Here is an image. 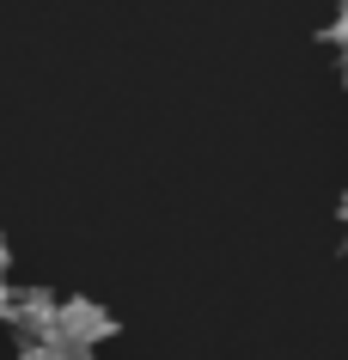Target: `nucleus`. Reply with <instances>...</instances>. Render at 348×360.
<instances>
[{"label": "nucleus", "mask_w": 348, "mask_h": 360, "mask_svg": "<svg viewBox=\"0 0 348 360\" xmlns=\"http://www.w3.org/2000/svg\"><path fill=\"white\" fill-rule=\"evenodd\" d=\"M6 263H13V250H6V238H0V281H6Z\"/></svg>", "instance_id": "39448f33"}, {"label": "nucleus", "mask_w": 348, "mask_h": 360, "mask_svg": "<svg viewBox=\"0 0 348 360\" xmlns=\"http://www.w3.org/2000/svg\"><path fill=\"white\" fill-rule=\"evenodd\" d=\"M342 79H348V61H342Z\"/></svg>", "instance_id": "6e6552de"}, {"label": "nucleus", "mask_w": 348, "mask_h": 360, "mask_svg": "<svg viewBox=\"0 0 348 360\" xmlns=\"http://www.w3.org/2000/svg\"><path fill=\"white\" fill-rule=\"evenodd\" d=\"M110 336H116V318H110L98 300H86V293L61 300V311H56V342H67V348H86V354H92L98 342H110Z\"/></svg>", "instance_id": "f257e3e1"}, {"label": "nucleus", "mask_w": 348, "mask_h": 360, "mask_svg": "<svg viewBox=\"0 0 348 360\" xmlns=\"http://www.w3.org/2000/svg\"><path fill=\"white\" fill-rule=\"evenodd\" d=\"M56 311H61V300L49 287H25V293H13V305H6V323H13V336L31 348V342H56Z\"/></svg>", "instance_id": "f03ea898"}, {"label": "nucleus", "mask_w": 348, "mask_h": 360, "mask_svg": "<svg viewBox=\"0 0 348 360\" xmlns=\"http://www.w3.org/2000/svg\"><path fill=\"white\" fill-rule=\"evenodd\" d=\"M19 360H86V348H67V342H31V348H19Z\"/></svg>", "instance_id": "7ed1b4c3"}, {"label": "nucleus", "mask_w": 348, "mask_h": 360, "mask_svg": "<svg viewBox=\"0 0 348 360\" xmlns=\"http://www.w3.org/2000/svg\"><path fill=\"white\" fill-rule=\"evenodd\" d=\"M330 43H342V56H348V0H342V13H336V25H330Z\"/></svg>", "instance_id": "20e7f679"}, {"label": "nucleus", "mask_w": 348, "mask_h": 360, "mask_svg": "<svg viewBox=\"0 0 348 360\" xmlns=\"http://www.w3.org/2000/svg\"><path fill=\"white\" fill-rule=\"evenodd\" d=\"M6 305H13V287L0 281V318H6Z\"/></svg>", "instance_id": "423d86ee"}, {"label": "nucleus", "mask_w": 348, "mask_h": 360, "mask_svg": "<svg viewBox=\"0 0 348 360\" xmlns=\"http://www.w3.org/2000/svg\"><path fill=\"white\" fill-rule=\"evenodd\" d=\"M342 226H348V195H342Z\"/></svg>", "instance_id": "0eeeda50"}]
</instances>
